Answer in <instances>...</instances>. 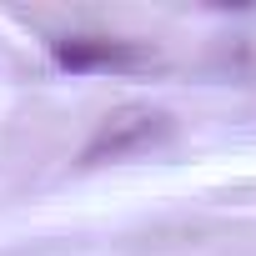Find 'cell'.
Masks as SVG:
<instances>
[{
	"mask_svg": "<svg viewBox=\"0 0 256 256\" xmlns=\"http://www.w3.org/2000/svg\"><path fill=\"white\" fill-rule=\"evenodd\" d=\"M161 136H166V116H161V110H151V106H126V110L106 116V126L96 131V141L86 146V166H96V161H120V156H131V151H141V146H151V141H161Z\"/></svg>",
	"mask_w": 256,
	"mask_h": 256,
	"instance_id": "1",
	"label": "cell"
},
{
	"mask_svg": "<svg viewBox=\"0 0 256 256\" xmlns=\"http://www.w3.org/2000/svg\"><path fill=\"white\" fill-rule=\"evenodd\" d=\"M50 50L66 70H136L156 60V50H146L141 40H106V36H70L56 40Z\"/></svg>",
	"mask_w": 256,
	"mask_h": 256,
	"instance_id": "2",
	"label": "cell"
}]
</instances>
